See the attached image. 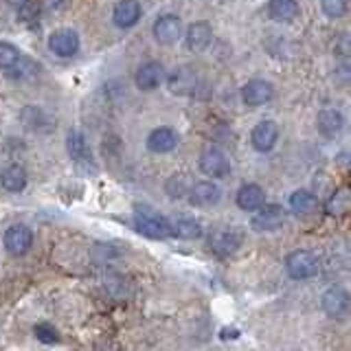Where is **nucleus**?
Wrapping results in <instances>:
<instances>
[{
	"label": "nucleus",
	"instance_id": "f257e3e1",
	"mask_svg": "<svg viewBox=\"0 0 351 351\" xmlns=\"http://www.w3.org/2000/svg\"><path fill=\"white\" fill-rule=\"evenodd\" d=\"M134 228L138 230L141 235H145L149 239H167V237H171L169 219L158 215L156 211H149V208H136Z\"/></svg>",
	"mask_w": 351,
	"mask_h": 351
},
{
	"label": "nucleus",
	"instance_id": "f03ea898",
	"mask_svg": "<svg viewBox=\"0 0 351 351\" xmlns=\"http://www.w3.org/2000/svg\"><path fill=\"white\" fill-rule=\"evenodd\" d=\"M285 270L294 281H305L312 279L321 270V261L312 250H294L285 259Z\"/></svg>",
	"mask_w": 351,
	"mask_h": 351
},
{
	"label": "nucleus",
	"instance_id": "7ed1b4c3",
	"mask_svg": "<svg viewBox=\"0 0 351 351\" xmlns=\"http://www.w3.org/2000/svg\"><path fill=\"white\" fill-rule=\"evenodd\" d=\"M244 235L237 228H217L208 235V250L217 257H230L239 250Z\"/></svg>",
	"mask_w": 351,
	"mask_h": 351
},
{
	"label": "nucleus",
	"instance_id": "20e7f679",
	"mask_svg": "<svg viewBox=\"0 0 351 351\" xmlns=\"http://www.w3.org/2000/svg\"><path fill=\"white\" fill-rule=\"evenodd\" d=\"M285 222V211L279 204H261L255 215L250 219V226L257 230V233H270V230L281 228Z\"/></svg>",
	"mask_w": 351,
	"mask_h": 351
},
{
	"label": "nucleus",
	"instance_id": "39448f33",
	"mask_svg": "<svg viewBox=\"0 0 351 351\" xmlns=\"http://www.w3.org/2000/svg\"><path fill=\"white\" fill-rule=\"evenodd\" d=\"M200 171L208 176V178H224V176H228L230 162L226 158V154L215 145L204 147L200 154Z\"/></svg>",
	"mask_w": 351,
	"mask_h": 351
},
{
	"label": "nucleus",
	"instance_id": "423d86ee",
	"mask_svg": "<svg viewBox=\"0 0 351 351\" xmlns=\"http://www.w3.org/2000/svg\"><path fill=\"white\" fill-rule=\"evenodd\" d=\"M152 31H154V38H156V42L162 44V47H171V44H176L184 36L182 20L178 16H173V14H165V16L156 18Z\"/></svg>",
	"mask_w": 351,
	"mask_h": 351
},
{
	"label": "nucleus",
	"instance_id": "0eeeda50",
	"mask_svg": "<svg viewBox=\"0 0 351 351\" xmlns=\"http://www.w3.org/2000/svg\"><path fill=\"white\" fill-rule=\"evenodd\" d=\"M321 305H323V312L329 318H336V321H343L349 314V294L345 288L340 285H332L327 288L321 296Z\"/></svg>",
	"mask_w": 351,
	"mask_h": 351
},
{
	"label": "nucleus",
	"instance_id": "6e6552de",
	"mask_svg": "<svg viewBox=\"0 0 351 351\" xmlns=\"http://www.w3.org/2000/svg\"><path fill=\"white\" fill-rule=\"evenodd\" d=\"M33 246V230L25 224H14L5 230V248L9 255H27Z\"/></svg>",
	"mask_w": 351,
	"mask_h": 351
},
{
	"label": "nucleus",
	"instance_id": "1a4fd4ad",
	"mask_svg": "<svg viewBox=\"0 0 351 351\" xmlns=\"http://www.w3.org/2000/svg\"><path fill=\"white\" fill-rule=\"evenodd\" d=\"M82 47V40L73 29H60L49 36V49L58 55V58H73Z\"/></svg>",
	"mask_w": 351,
	"mask_h": 351
},
{
	"label": "nucleus",
	"instance_id": "9d476101",
	"mask_svg": "<svg viewBox=\"0 0 351 351\" xmlns=\"http://www.w3.org/2000/svg\"><path fill=\"white\" fill-rule=\"evenodd\" d=\"M274 99V88L266 80H250L244 88H241V101L250 108L266 106Z\"/></svg>",
	"mask_w": 351,
	"mask_h": 351
},
{
	"label": "nucleus",
	"instance_id": "9b49d317",
	"mask_svg": "<svg viewBox=\"0 0 351 351\" xmlns=\"http://www.w3.org/2000/svg\"><path fill=\"white\" fill-rule=\"evenodd\" d=\"M222 200V189L213 182V180H200L193 182L189 189V202L193 206L200 208H211Z\"/></svg>",
	"mask_w": 351,
	"mask_h": 351
},
{
	"label": "nucleus",
	"instance_id": "f8f14e48",
	"mask_svg": "<svg viewBox=\"0 0 351 351\" xmlns=\"http://www.w3.org/2000/svg\"><path fill=\"white\" fill-rule=\"evenodd\" d=\"M197 82H200V77H197V73L191 66H178V69L167 77V88L173 95L184 97V95L195 93Z\"/></svg>",
	"mask_w": 351,
	"mask_h": 351
},
{
	"label": "nucleus",
	"instance_id": "ddd939ff",
	"mask_svg": "<svg viewBox=\"0 0 351 351\" xmlns=\"http://www.w3.org/2000/svg\"><path fill=\"white\" fill-rule=\"evenodd\" d=\"M279 141V125L274 121H259L250 132V143L257 152H270Z\"/></svg>",
	"mask_w": 351,
	"mask_h": 351
},
{
	"label": "nucleus",
	"instance_id": "4468645a",
	"mask_svg": "<svg viewBox=\"0 0 351 351\" xmlns=\"http://www.w3.org/2000/svg\"><path fill=\"white\" fill-rule=\"evenodd\" d=\"M178 147V132L173 128H156L149 132L147 136V149L154 152V154H169Z\"/></svg>",
	"mask_w": 351,
	"mask_h": 351
},
{
	"label": "nucleus",
	"instance_id": "2eb2a0df",
	"mask_svg": "<svg viewBox=\"0 0 351 351\" xmlns=\"http://www.w3.org/2000/svg\"><path fill=\"white\" fill-rule=\"evenodd\" d=\"M66 152H69L71 160H75L77 165L93 162V149L80 130H71L69 134H66Z\"/></svg>",
	"mask_w": 351,
	"mask_h": 351
},
{
	"label": "nucleus",
	"instance_id": "dca6fc26",
	"mask_svg": "<svg viewBox=\"0 0 351 351\" xmlns=\"http://www.w3.org/2000/svg\"><path fill=\"white\" fill-rule=\"evenodd\" d=\"M165 80V71H162V66L158 62H147V64H143L141 69L136 71L134 75V84L138 90H156V88L162 84Z\"/></svg>",
	"mask_w": 351,
	"mask_h": 351
},
{
	"label": "nucleus",
	"instance_id": "f3484780",
	"mask_svg": "<svg viewBox=\"0 0 351 351\" xmlns=\"http://www.w3.org/2000/svg\"><path fill=\"white\" fill-rule=\"evenodd\" d=\"M211 40H213V29L204 20L193 22V25L184 31V42H186V49L189 51L200 53L211 44Z\"/></svg>",
	"mask_w": 351,
	"mask_h": 351
},
{
	"label": "nucleus",
	"instance_id": "a211bd4d",
	"mask_svg": "<svg viewBox=\"0 0 351 351\" xmlns=\"http://www.w3.org/2000/svg\"><path fill=\"white\" fill-rule=\"evenodd\" d=\"M143 9L136 0H119L112 9V20L119 29H132L141 20Z\"/></svg>",
	"mask_w": 351,
	"mask_h": 351
},
{
	"label": "nucleus",
	"instance_id": "6ab92c4d",
	"mask_svg": "<svg viewBox=\"0 0 351 351\" xmlns=\"http://www.w3.org/2000/svg\"><path fill=\"white\" fill-rule=\"evenodd\" d=\"M235 202H237V206L241 208V211L255 213L261 204H266V191H263L257 182H248L237 191Z\"/></svg>",
	"mask_w": 351,
	"mask_h": 351
},
{
	"label": "nucleus",
	"instance_id": "aec40b11",
	"mask_svg": "<svg viewBox=\"0 0 351 351\" xmlns=\"http://www.w3.org/2000/svg\"><path fill=\"white\" fill-rule=\"evenodd\" d=\"M27 182H29V176L22 165H7V167L0 171V184H3V189H7L9 193L25 191Z\"/></svg>",
	"mask_w": 351,
	"mask_h": 351
},
{
	"label": "nucleus",
	"instance_id": "412c9836",
	"mask_svg": "<svg viewBox=\"0 0 351 351\" xmlns=\"http://www.w3.org/2000/svg\"><path fill=\"white\" fill-rule=\"evenodd\" d=\"M301 14L299 0H270L268 3V16L274 22H292Z\"/></svg>",
	"mask_w": 351,
	"mask_h": 351
},
{
	"label": "nucleus",
	"instance_id": "4be33fe9",
	"mask_svg": "<svg viewBox=\"0 0 351 351\" xmlns=\"http://www.w3.org/2000/svg\"><path fill=\"white\" fill-rule=\"evenodd\" d=\"M343 125H345V119H343V114L338 112V110H332V108L321 110L318 117H316V128L325 138H334L338 132L343 130Z\"/></svg>",
	"mask_w": 351,
	"mask_h": 351
},
{
	"label": "nucleus",
	"instance_id": "5701e85b",
	"mask_svg": "<svg viewBox=\"0 0 351 351\" xmlns=\"http://www.w3.org/2000/svg\"><path fill=\"white\" fill-rule=\"evenodd\" d=\"M169 224H171V237H180V239L202 237V224L193 217H178Z\"/></svg>",
	"mask_w": 351,
	"mask_h": 351
},
{
	"label": "nucleus",
	"instance_id": "b1692460",
	"mask_svg": "<svg viewBox=\"0 0 351 351\" xmlns=\"http://www.w3.org/2000/svg\"><path fill=\"white\" fill-rule=\"evenodd\" d=\"M290 208H292V213H296V215H310L318 208V200H316V195L312 191L299 189V191H294L290 195Z\"/></svg>",
	"mask_w": 351,
	"mask_h": 351
},
{
	"label": "nucleus",
	"instance_id": "393cba45",
	"mask_svg": "<svg viewBox=\"0 0 351 351\" xmlns=\"http://www.w3.org/2000/svg\"><path fill=\"white\" fill-rule=\"evenodd\" d=\"M349 206H351V193H349L347 186H340V189H336L332 195L327 197L325 211H327V215L340 217V215H345L349 211Z\"/></svg>",
	"mask_w": 351,
	"mask_h": 351
},
{
	"label": "nucleus",
	"instance_id": "a878e982",
	"mask_svg": "<svg viewBox=\"0 0 351 351\" xmlns=\"http://www.w3.org/2000/svg\"><path fill=\"white\" fill-rule=\"evenodd\" d=\"M191 178L186 173H173L171 178L165 184V191L171 197V200H182L184 195H189V189H191Z\"/></svg>",
	"mask_w": 351,
	"mask_h": 351
},
{
	"label": "nucleus",
	"instance_id": "bb28decb",
	"mask_svg": "<svg viewBox=\"0 0 351 351\" xmlns=\"http://www.w3.org/2000/svg\"><path fill=\"white\" fill-rule=\"evenodd\" d=\"M20 64V51L9 42H0V71H11Z\"/></svg>",
	"mask_w": 351,
	"mask_h": 351
},
{
	"label": "nucleus",
	"instance_id": "cd10ccee",
	"mask_svg": "<svg viewBox=\"0 0 351 351\" xmlns=\"http://www.w3.org/2000/svg\"><path fill=\"white\" fill-rule=\"evenodd\" d=\"M33 334H36V338L40 340V343H47V345H53V343H58V340H60L58 329H55L53 325H49V323L36 325V327H33Z\"/></svg>",
	"mask_w": 351,
	"mask_h": 351
},
{
	"label": "nucleus",
	"instance_id": "c85d7f7f",
	"mask_svg": "<svg viewBox=\"0 0 351 351\" xmlns=\"http://www.w3.org/2000/svg\"><path fill=\"white\" fill-rule=\"evenodd\" d=\"M321 7L327 18H343L347 14V0H321Z\"/></svg>",
	"mask_w": 351,
	"mask_h": 351
},
{
	"label": "nucleus",
	"instance_id": "c756f323",
	"mask_svg": "<svg viewBox=\"0 0 351 351\" xmlns=\"http://www.w3.org/2000/svg\"><path fill=\"white\" fill-rule=\"evenodd\" d=\"M18 14H20V20L31 22V20H36V18H38V7L29 0V3H25L22 7H18Z\"/></svg>",
	"mask_w": 351,
	"mask_h": 351
},
{
	"label": "nucleus",
	"instance_id": "7c9ffc66",
	"mask_svg": "<svg viewBox=\"0 0 351 351\" xmlns=\"http://www.w3.org/2000/svg\"><path fill=\"white\" fill-rule=\"evenodd\" d=\"M69 0H44V9H49V11H58L62 9Z\"/></svg>",
	"mask_w": 351,
	"mask_h": 351
},
{
	"label": "nucleus",
	"instance_id": "2f4dec72",
	"mask_svg": "<svg viewBox=\"0 0 351 351\" xmlns=\"http://www.w3.org/2000/svg\"><path fill=\"white\" fill-rule=\"evenodd\" d=\"M9 3H11V5H16V7H22L25 3H29V0H9Z\"/></svg>",
	"mask_w": 351,
	"mask_h": 351
}]
</instances>
